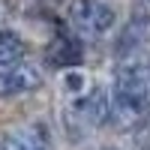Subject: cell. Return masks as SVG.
Here are the masks:
<instances>
[{
  "label": "cell",
  "instance_id": "1",
  "mask_svg": "<svg viewBox=\"0 0 150 150\" xmlns=\"http://www.w3.org/2000/svg\"><path fill=\"white\" fill-rule=\"evenodd\" d=\"M69 21L75 24V30L96 39V36H102L111 30V24H114V9L102 0H75L69 6Z\"/></svg>",
  "mask_w": 150,
  "mask_h": 150
},
{
  "label": "cell",
  "instance_id": "2",
  "mask_svg": "<svg viewBox=\"0 0 150 150\" xmlns=\"http://www.w3.org/2000/svg\"><path fill=\"white\" fill-rule=\"evenodd\" d=\"M117 96L147 108L150 105V63L129 66L117 75Z\"/></svg>",
  "mask_w": 150,
  "mask_h": 150
},
{
  "label": "cell",
  "instance_id": "7",
  "mask_svg": "<svg viewBox=\"0 0 150 150\" xmlns=\"http://www.w3.org/2000/svg\"><path fill=\"white\" fill-rule=\"evenodd\" d=\"M150 36V21L147 18H135V21H129V30H126V36H123V42L120 45H126L129 39H132V45H138V42H144Z\"/></svg>",
  "mask_w": 150,
  "mask_h": 150
},
{
  "label": "cell",
  "instance_id": "8",
  "mask_svg": "<svg viewBox=\"0 0 150 150\" xmlns=\"http://www.w3.org/2000/svg\"><path fill=\"white\" fill-rule=\"evenodd\" d=\"M51 3H60V0H51Z\"/></svg>",
  "mask_w": 150,
  "mask_h": 150
},
{
  "label": "cell",
  "instance_id": "5",
  "mask_svg": "<svg viewBox=\"0 0 150 150\" xmlns=\"http://www.w3.org/2000/svg\"><path fill=\"white\" fill-rule=\"evenodd\" d=\"M24 54H27V42L18 33H12V30L0 33V66H15Z\"/></svg>",
  "mask_w": 150,
  "mask_h": 150
},
{
  "label": "cell",
  "instance_id": "3",
  "mask_svg": "<svg viewBox=\"0 0 150 150\" xmlns=\"http://www.w3.org/2000/svg\"><path fill=\"white\" fill-rule=\"evenodd\" d=\"M42 84V75L39 69L33 66H24V63H15V66H6L0 72V96L9 99V96H21V93H30Z\"/></svg>",
  "mask_w": 150,
  "mask_h": 150
},
{
  "label": "cell",
  "instance_id": "6",
  "mask_svg": "<svg viewBox=\"0 0 150 150\" xmlns=\"http://www.w3.org/2000/svg\"><path fill=\"white\" fill-rule=\"evenodd\" d=\"M51 63H60V66H75L81 63V48L72 36H60V39L51 45Z\"/></svg>",
  "mask_w": 150,
  "mask_h": 150
},
{
  "label": "cell",
  "instance_id": "4",
  "mask_svg": "<svg viewBox=\"0 0 150 150\" xmlns=\"http://www.w3.org/2000/svg\"><path fill=\"white\" fill-rule=\"evenodd\" d=\"M0 150H48V138L42 126H18L12 132H3Z\"/></svg>",
  "mask_w": 150,
  "mask_h": 150
}]
</instances>
